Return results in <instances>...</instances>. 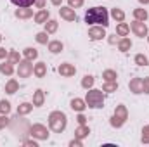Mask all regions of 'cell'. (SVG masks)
I'll list each match as a JSON object with an SVG mask.
<instances>
[{
    "label": "cell",
    "mask_w": 149,
    "mask_h": 147,
    "mask_svg": "<svg viewBox=\"0 0 149 147\" xmlns=\"http://www.w3.org/2000/svg\"><path fill=\"white\" fill-rule=\"evenodd\" d=\"M102 78H104L106 81H116V71H113V69H106V71L102 73Z\"/></svg>",
    "instance_id": "obj_31"
},
{
    "label": "cell",
    "mask_w": 149,
    "mask_h": 147,
    "mask_svg": "<svg viewBox=\"0 0 149 147\" xmlns=\"http://www.w3.org/2000/svg\"><path fill=\"white\" fill-rule=\"evenodd\" d=\"M17 64H19V66H17V76H19V78H28V76H31V73H33V64H31V61L24 59V61H19Z\"/></svg>",
    "instance_id": "obj_5"
},
{
    "label": "cell",
    "mask_w": 149,
    "mask_h": 147,
    "mask_svg": "<svg viewBox=\"0 0 149 147\" xmlns=\"http://www.w3.org/2000/svg\"><path fill=\"white\" fill-rule=\"evenodd\" d=\"M135 64H137V66H148L149 61L144 54H137V55H135Z\"/></svg>",
    "instance_id": "obj_30"
},
{
    "label": "cell",
    "mask_w": 149,
    "mask_h": 147,
    "mask_svg": "<svg viewBox=\"0 0 149 147\" xmlns=\"http://www.w3.org/2000/svg\"><path fill=\"white\" fill-rule=\"evenodd\" d=\"M70 146H71V147H81V140H80V139L71 140V142H70Z\"/></svg>",
    "instance_id": "obj_40"
},
{
    "label": "cell",
    "mask_w": 149,
    "mask_h": 147,
    "mask_svg": "<svg viewBox=\"0 0 149 147\" xmlns=\"http://www.w3.org/2000/svg\"><path fill=\"white\" fill-rule=\"evenodd\" d=\"M111 16L114 17V21H118V23H121V21L125 19V12H123L121 9H116V7L111 10Z\"/></svg>",
    "instance_id": "obj_26"
},
{
    "label": "cell",
    "mask_w": 149,
    "mask_h": 147,
    "mask_svg": "<svg viewBox=\"0 0 149 147\" xmlns=\"http://www.w3.org/2000/svg\"><path fill=\"white\" fill-rule=\"evenodd\" d=\"M43 102H45V94L42 90H37L33 94V106L35 107H40V106H43Z\"/></svg>",
    "instance_id": "obj_15"
},
{
    "label": "cell",
    "mask_w": 149,
    "mask_h": 147,
    "mask_svg": "<svg viewBox=\"0 0 149 147\" xmlns=\"http://www.w3.org/2000/svg\"><path fill=\"white\" fill-rule=\"evenodd\" d=\"M128 31H130V26H128L127 23H123V21L116 26V33H118L120 37H127V35H128Z\"/></svg>",
    "instance_id": "obj_20"
},
{
    "label": "cell",
    "mask_w": 149,
    "mask_h": 147,
    "mask_svg": "<svg viewBox=\"0 0 149 147\" xmlns=\"http://www.w3.org/2000/svg\"><path fill=\"white\" fill-rule=\"evenodd\" d=\"M130 28H132V31L137 35V37H141V38H144V37H148V26L144 24V21H134L132 24H130Z\"/></svg>",
    "instance_id": "obj_7"
},
{
    "label": "cell",
    "mask_w": 149,
    "mask_h": 147,
    "mask_svg": "<svg viewBox=\"0 0 149 147\" xmlns=\"http://www.w3.org/2000/svg\"><path fill=\"white\" fill-rule=\"evenodd\" d=\"M10 111V102L9 101H0V114H7Z\"/></svg>",
    "instance_id": "obj_34"
},
{
    "label": "cell",
    "mask_w": 149,
    "mask_h": 147,
    "mask_svg": "<svg viewBox=\"0 0 149 147\" xmlns=\"http://www.w3.org/2000/svg\"><path fill=\"white\" fill-rule=\"evenodd\" d=\"M50 2H52V3H54V5H57V7H59V5H61V2H63V0H50Z\"/></svg>",
    "instance_id": "obj_44"
},
{
    "label": "cell",
    "mask_w": 149,
    "mask_h": 147,
    "mask_svg": "<svg viewBox=\"0 0 149 147\" xmlns=\"http://www.w3.org/2000/svg\"><path fill=\"white\" fill-rule=\"evenodd\" d=\"M127 118H128V112H127V107L125 106H116V109H114V114H113L111 118V126L114 128H120V126H123V123L127 121Z\"/></svg>",
    "instance_id": "obj_4"
},
{
    "label": "cell",
    "mask_w": 149,
    "mask_h": 147,
    "mask_svg": "<svg viewBox=\"0 0 149 147\" xmlns=\"http://www.w3.org/2000/svg\"><path fill=\"white\" fill-rule=\"evenodd\" d=\"M68 2H70V7H74V9L83 5V0H68Z\"/></svg>",
    "instance_id": "obj_37"
},
{
    "label": "cell",
    "mask_w": 149,
    "mask_h": 147,
    "mask_svg": "<svg viewBox=\"0 0 149 147\" xmlns=\"http://www.w3.org/2000/svg\"><path fill=\"white\" fill-rule=\"evenodd\" d=\"M33 74H35L37 78H43V76L47 74V64H45V62H37V64L33 66Z\"/></svg>",
    "instance_id": "obj_12"
},
{
    "label": "cell",
    "mask_w": 149,
    "mask_h": 147,
    "mask_svg": "<svg viewBox=\"0 0 149 147\" xmlns=\"http://www.w3.org/2000/svg\"><path fill=\"white\" fill-rule=\"evenodd\" d=\"M0 40H2V37H0Z\"/></svg>",
    "instance_id": "obj_47"
},
{
    "label": "cell",
    "mask_w": 149,
    "mask_h": 147,
    "mask_svg": "<svg viewBox=\"0 0 149 147\" xmlns=\"http://www.w3.org/2000/svg\"><path fill=\"white\" fill-rule=\"evenodd\" d=\"M7 57H9V61H10L12 64H17V62L21 61V59H19V54H17V52H9V55H7Z\"/></svg>",
    "instance_id": "obj_36"
},
{
    "label": "cell",
    "mask_w": 149,
    "mask_h": 147,
    "mask_svg": "<svg viewBox=\"0 0 149 147\" xmlns=\"http://www.w3.org/2000/svg\"><path fill=\"white\" fill-rule=\"evenodd\" d=\"M17 88H19V83H17L16 80H9L7 85H5V92H7V94H16Z\"/></svg>",
    "instance_id": "obj_22"
},
{
    "label": "cell",
    "mask_w": 149,
    "mask_h": 147,
    "mask_svg": "<svg viewBox=\"0 0 149 147\" xmlns=\"http://www.w3.org/2000/svg\"><path fill=\"white\" fill-rule=\"evenodd\" d=\"M59 14H61V17L66 19V21H76V14H74L73 7H61V9H59Z\"/></svg>",
    "instance_id": "obj_11"
},
{
    "label": "cell",
    "mask_w": 149,
    "mask_h": 147,
    "mask_svg": "<svg viewBox=\"0 0 149 147\" xmlns=\"http://www.w3.org/2000/svg\"><path fill=\"white\" fill-rule=\"evenodd\" d=\"M64 49V45L59 42V40H54V42H49V50L52 52V54H59L61 50Z\"/></svg>",
    "instance_id": "obj_18"
},
{
    "label": "cell",
    "mask_w": 149,
    "mask_h": 147,
    "mask_svg": "<svg viewBox=\"0 0 149 147\" xmlns=\"http://www.w3.org/2000/svg\"><path fill=\"white\" fill-rule=\"evenodd\" d=\"M45 31H47V33H56V31H57V21L49 19V21L45 23Z\"/></svg>",
    "instance_id": "obj_25"
},
{
    "label": "cell",
    "mask_w": 149,
    "mask_h": 147,
    "mask_svg": "<svg viewBox=\"0 0 149 147\" xmlns=\"http://www.w3.org/2000/svg\"><path fill=\"white\" fill-rule=\"evenodd\" d=\"M76 119H78V123H80V125H85V123H87V118H85L81 112H80V116H78Z\"/></svg>",
    "instance_id": "obj_41"
},
{
    "label": "cell",
    "mask_w": 149,
    "mask_h": 147,
    "mask_svg": "<svg viewBox=\"0 0 149 147\" xmlns=\"http://www.w3.org/2000/svg\"><path fill=\"white\" fill-rule=\"evenodd\" d=\"M88 133H90V130H88V126H87V125H80V126L74 130V137H76V139H80V140H81V139H85Z\"/></svg>",
    "instance_id": "obj_17"
},
{
    "label": "cell",
    "mask_w": 149,
    "mask_h": 147,
    "mask_svg": "<svg viewBox=\"0 0 149 147\" xmlns=\"http://www.w3.org/2000/svg\"><path fill=\"white\" fill-rule=\"evenodd\" d=\"M106 37V31H104V26H92L88 30V38L90 40H102Z\"/></svg>",
    "instance_id": "obj_8"
},
{
    "label": "cell",
    "mask_w": 149,
    "mask_h": 147,
    "mask_svg": "<svg viewBox=\"0 0 149 147\" xmlns=\"http://www.w3.org/2000/svg\"><path fill=\"white\" fill-rule=\"evenodd\" d=\"M9 125V119L7 118H3V114L0 116V128H3V126H7Z\"/></svg>",
    "instance_id": "obj_38"
},
{
    "label": "cell",
    "mask_w": 149,
    "mask_h": 147,
    "mask_svg": "<svg viewBox=\"0 0 149 147\" xmlns=\"http://www.w3.org/2000/svg\"><path fill=\"white\" fill-rule=\"evenodd\" d=\"M85 23L87 24H101L106 28L109 24V14L104 7H92L85 12Z\"/></svg>",
    "instance_id": "obj_1"
},
{
    "label": "cell",
    "mask_w": 149,
    "mask_h": 147,
    "mask_svg": "<svg viewBox=\"0 0 149 147\" xmlns=\"http://www.w3.org/2000/svg\"><path fill=\"white\" fill-rule=\"evenodd\" d=\"M134 17L137 21H146L148 19V10L146 9H134Z\"/></svg>",
    "instance_id": "obj_23"
},
{
    "label": "cell",
    "mask_w": 149,
    "mask_h": 147,
    "mask_svg": "<svg viewBox=\"0 0 149 147\" xmlns=\"http://www.w3.org/2000/svg\"><path fill=\"white\" fill-rule=\"evenodd\" d=\"M94 81H95V80H94V76H90V74H87V76H83V80H81V87L88 90V88H92V85H94Z\"/></svg>",
    "instance_id": "obj_28"
},
{
    "label": "cell",
    "mask_w": 149,
    "mask_h": 147,
    "mask_svg": "<svg viewBox=\"0 0 149 147\" xmlns=\"http://www.w3.org/2000/svg\"><path fill=\"white\" fill-rule=\"evenodd\" d=\"M57 71L61 76H66V78H70V76H74L76 73V68H74L73 64H68V62H64V64H61L59 68H57Z\"/></svg>",
    "instance_id": "obj_10"
},
{
    "label": "cell",
    "mask_w": 149,
    "mask_h": 147,
    "mask_svg": "<svg viewBox=\"0 0 149 147\" xmlns=\"http://www.w3.org/2000/svg\"><path fill=\"white\" fill-rule=\"evenodd\" d=\"M24 144H26V146H37V142H33V140H26V142H24Z\"/></svg>",
    "instance_id": "obj_43"
},
{
    "label": "cell",
    "mask_w": 149,
    "mask_h": 147,
    "mask_svg": "<svg viewBox=\"0 0 149 147\" xmlns=\"http://www.w3.org/2000/svg\"><path fill=\"white\" fill-rule=\"evenodd\" d=\"M142 85H144V94H149V80L148 78L142 80Z\"/></svg>",
    "instance_id": "obj_39"
},
{
    "label": "cell",
    "mask_w": 149,
    "mask_h": 147,
    "mask_svg": "<svg viewBox=\"0 0 149 147\" xmlns=\"http://www.w3.org/2000/svg\"><path fill=\"white\" fill-rule=\"evenodd\" d=\"M24 57L28 59V61H33V59H37L38 57V52L35 50V49H31V47H28V49H24Z\"/></svg>",
    "instance_id": "obj_27"
},
{
    "label": "cell",
    "mask_w": 149,
    "mask_h": 147,
    "mask_svg": "<svg viewBox=\"0 0 149 147\" xmlns=\"http://www.w3.org/2000/svg\"><path fill=\"white\" fill-rule=\"evenodd\" d=\"M14 5H17V7H31V3L35 2V0H10Z\"/></svg>",
    "instance_id": "obj_32"
},
{
    "label": "cell",
    "mask_w": 149,
    "mask_h": 147,
    "mask_svg": "<svg viewBox=\"0 0 149 147\" xmlns=\"http://www.w3.org/2000/svg\"><path fill=\"white\" fill-rule=\"evenodd\" d=\"M12 71H14V68H12V62H10V61H3V62L0 64V73L10 76V74H12Z\"/></svg>",
    "instance_id": "obj_19"
},
{
    "label": "cell",
    "mask_w": 149,
    "mask_h": 147,
    "mask_svg": "<svg viewBox=\"0 0 149 147\" xmlns=\"http://www.w3.org/2000/svg\"><path fill=\"white\" fill-rule=\"evenodd\" d=\"M148 42H149V33H148Z\"/></svg>",
    "instance_id": "obj_46"
},
{
    "label": "cell",
    "mask_w": 149,
    "mask_h": 147,
    "mask_svg": "<svg viewBox=\"0 0 149 147\" xmlns=\"http://www.w3.org/2000/svg\"><path fill=\"white\" fill-rule=\"evenodd\" d=\"M116 88H118L116 81H106L102 85V92H116Z\"/></svg>",
    "instance_id": "obj_29"
},
{
    "label": "cell",
    "mask_w": 149,
    "mask_h": 147,
    "mask_svg": "<svg viewBox=\"0 0 149 147\" xmlns=\"http://www.w3.org/2000/svg\"><path fill=\"white\" fill-rule=\"evenodd\" d=\"M85 102H87V106L92 107V109L102 107V106H104V94H102V90H95V88L88 90V92H87V97H85Z\"/></svg>",
    "instance_id": "obj_3"
},
{
    "label": "cell",
    "mask_w": 149,
    "mask_h": 147,
    "mask_svg": "<svg viewBox=\"0 0 149 147\" xmlns=\"http://www.w3.org/2000/svg\"><path fill=\"white\" fill-rule=\"evenodd\" d=\"M141 3H149V0H139Z\"/></svg>",
    "instance_id": "obj_45"
},
{
    "label": "cell",
    "mask_w": 149,
    "mask_h": 147,
    "mask_svg": "<svg viewBox=\"0 0 149 147\" xmlns=\"http://www.w3.org/2000/svg\"><path fill=\"white\" fill-rule=\"evenodd\" d=\"M49 10L47 9H42V10H38L37 14H35V23H38V24H45L47 21H49Z\"/></svg>",
    "instance_id": "obj_13"
},
{
    "label": "cell",
    "mask_w": 149,
    "mask_h": 147,
    "mask_svg": "<svg viewBox=\"0 0 149 147\" xmlns=\"http://www.w3.org/2000/svg\"><path fill=\"white\" fill-rule=\"evenodd\" d=\"M130 47H132L130 38H121V40L118 42V49H120L121 52H128V50H130Z\"/></svg>",
    "instance_id": "obj_21"
},
{
    "label": "cell",
    "mask_w": 149,
    "mask_h": 147,
    "mask_svg": "<svg viewBox=\"0 0 149 147\" xmlns=\"http://www.w3.org/2000/svg\"><path fill=\"white\" fill-rule=\"evenodd\" d=\"M128 88H130V92H134V94H144L142 78H134V80H130V83H128Z\"/></svg>",
    "instance_id": "obj_9"
},
{
    "label": "cell",
    "mask_w": 149,
    "mask_h": 147,
    "mask_svg": "<svg viewBox=\"0 0 149 147\" xmlns=\"http://www.w3.org/2000/svg\"><path fill=\"white\" fill-rule=\"evenodd\" d=\"M30 133H31V137H35L38 140H47L49 139V130L43 125H33L30 128Z\"/></svg>",
    "instance_id": "obj_6"
},
{
    "label": "cell",
    "mask_w": 149,
    "mask_h": 147,
    "mask_svg": "<svg viewBox=\"0 0 149 147\" xmlns=\"http://www.w3.org/2000/svg\"><path fill=\"white\" fill-rule=\"evenodd\" d=\"M31 16H33V10L28 9V7H21V9L16 10V17H19V19H28Z\"/></svg>",
    "instance_id": "obj_16"
},
{
    "label": "cell",
    "mask_w": 149,
    "mask_h": 147,
    "mask_svg": "<svg viewBox=\"0 0 149 147\" xmlns=\"http://www.w3.org/2000/svg\"><path fill=\"white\" fill-rule=\"evenodd\" d=\"M66 125H68V119H66V114H64V112L54 111V112L49 114V126H50L52 132L61 133V132H64Z\"/></svg>",
    "instance_id": "obj_2"
},
{
    "label": "cell",
    "mask_w": 149,
    "mask_h": 147,
    "mask_svg": "<svg viewBox=\"0 0 149 147\" xmlns=\"http://www.w3.org/2000/svg\"><path fill=\"white\" fill-rule=\"evenodd\" d=\"M47 35H49L47 31H40V33H37V37H35V40H37L38 43H43V45H45V43L49 42V37H47Z\"/></svg>",
    "instance_id": "obj_33"
},
{
    "label": "cell",
    "mask_w": 149,
    "mask_h": 147,
    "mask_svg": "<svg viewBox=\"0 0 149 147\" xmlns=\"http://www.w3.org/2000/svg\"><path fill=\"white\" fill-rule=\"evenodd\" d=\"M142 144H149V125L142 128V137H141Z\"/></svg>",
    "instance_id": "obj_35"
},
{
    "label": "cell",
    "mask_w": 149,
    "mask_h": 147,
    "mask_svg": "<svg viewBox=\"0 0 149 147\" xmlns=\"http://www.w3.org/2000/svg\"><path fill=\"white\" fill-rule=\"evenodd\" d=\"M33 3H35V5H37L38 9H43V5H45V0H35V2H33Z\"/></svg>",
    "instance_id": "obj_42"
},
{
    "label": "cell",
    "mask_w": 149,
    "mask_h": 147,
    "mask_svg": "<svg viewBox=\"0 0 149 147\" xmlns=\"http://www.w3.org/2000/svg\"><path fill=\"white\" fill-rule=\"evenodd\" d=\"M70 106H71V109H73V111L81 112V111L87 107V102H85V101H81V99H73V101L70 102Z\"/></svg>",
    "instance_id": "obj_14"
},
{
    "label": "cell",
    "mask_w": 149,
    "mask_h": 147,
    "mask_svg": "<svg viewBox=\"0 0 149 147\" xmlns=\"http://www.w3.org/2000/svg\"><path fill=\"white\" fill-rule=\"evenodd\" d=\"M33 107H35L33 104H30V102H23V104H19V107H17V114H28Z\"/></svg>",
    "instance_id": "obj_24"
}]
</instances>
